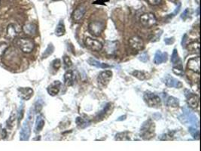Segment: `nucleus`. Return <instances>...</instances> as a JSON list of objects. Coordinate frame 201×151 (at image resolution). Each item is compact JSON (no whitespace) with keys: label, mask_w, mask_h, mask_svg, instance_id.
Wrapping results in <instances>:
<instances>
[{"label":"nucleus","mask_w":201,"mask_h":151,"mask_svg":"<svg viewBox=\"0 0 201 151\" xmlns=\"http://www.w3.org/2000/svg\"><path fill=\"white\" fill-rule=\"evenodd\" d=\"M65 25H64V21L61 20L57 26V28H56L55 30V35L57 36V37H62V36H64V34H65Z\"/></svg>","instance_id":"obj_25"},{"label":"nucleus","mask_w":201,"mask_h":151,"mask_svg":"<svg viewBox=\"0 0 201 151\" xmlns=\"http://www.w3.org/2000/svg\"><path fill=\"white\" fill-rule=\"evenodd\" d=\"M19 27H18L15 24H10L7 28L6 32V37L9 40L14 39L15 37L18 36V32H19Z\"/></svg>","instance_id":"obj_15"},{"label":"nucleus","mask_w":201,"mask_h":151,"mask_svg":"<svg viewBox=\"0 0 201 151\" xmlns=\"http://www.w3.org/2000/svg\"><path fill=\"white\" fill-rule=\"evenodd\" d=\"M64 63H65V65L67 67H70L72 65V63L71 59L68 56L64 57Z\"/></svg>","instance_id":"obj_37"},{"label":"nucleus","mask_w":201,"mask_h":151,"mask_svg":"<svg viewBox=\"0 0 201 151\" xmlns=\"http://www.w3.org/2000/svg\"><path fill=\"white\" fill-rule=\"evenodd\" d=\"M139 59L141 61H142V62H146V61H148V60H149V57H148V54H146V53H144L142 55L139 56Z\"/></svg>","instance_id":"obj_40"},{"label":"nucleus","mask_w":201,"mask_h":151,"mask_svg":"<svg viewBox=\"0 0 201 151\" xmlns=\"http://www.w3.org/2000/svg\"><path fill=\"white\" fill-rule=\"evenodd\" d=\"M33 94V90L30 88H20L18 89V95L24 101H28Z\"/></svg>","instance_id":"obj_16"},{"label":"nucleus","mask_w":201,"mask_h":151,"mask_svg":"<svg viewBox=\"0 0 201 151\" xmlns=\"http://www.w3.org/2000/svg\"><path fill=\"white\" fill-rule=\"evenodd\" d=\"M54 51V47L52 44H49L47 48L46 49V50L44 51V53L42 54V58H47V57L50 56L51 54H52V53Z\"/></svg>","instance_id":"obj_30"},{"label":"nucleus","mask_w":201,"mask_h":151,"mask_svg":"<svg viewBox=\"0 0 201 151\" xmlns=\"http://www.w3.org/2000/svg\"><path fill=\"white\" fill-rule=\"evenodd\" d=\"M33 120V113L32 111V109L30 110V113L28 114V117L26 119V121L23 123L22 126L21 130L20 133V138L21 140H29L31 134V126Z\"/></svg>","instance_id":"obj_1"},{"label":"nucleus","mask_w":201,"mask_h":151,"mask_svg":"<svg viewBox=\"0 0 201 151\" xmlns=\"http://www.w3.org/2000/svg\"><path fill=\"white\" fill-rule=\"evenodd\" d=\"M52 66L54 68L55 70H58L59 67H61V61L59 59H55L54 61L52 62Z\"/></svg>","instance_id":"obj_36"},{"label":"nucleus","mask_w":201,"mask_h":151,"mask_svg":"<svg viewBox=\"0 0 201 151\" xmlns=\"http://www.w3.org/2000/svg\"><path fill=\"white\" fill-rule=\"evenodd\" d=\"M53 1H59V0H53Z\"/></svg>","instance_id":"obj_48"},{"label":"nucleus","mask_w":201,"mask_h":151,"mask_svg":"<svg viewBox=\"0 0 201 151\" xmlns=\"http://www.w3.org/2000/svg\"><path fill=\"white\" fill-rule=\"evenodd\" d=\"M189 132L191 135V136L193 137V138L196 139V140H198L200 138V132H199L198 130L195 128V127L191 126L189 127Z\"/></svg>","instance_id":"obj_31"},{"label":"nucleus","mask_w":201,"mask_h":151,"mask_svg":"<svg viewBox=\"0 0 201 151\" xmlns=\"http://www.w3.org/2000/svg\"><path fill=\"white\" fill-rule=\"evenodd\" d=\"M115 140H130V138L127 135V132H121V133L117 134L115 136Z\"/></svg>","instance_id":"obj_32"},{"label":"nucleus","mask_w":201,"mask_h":151,"mask_svg":"<svg viewBox=\"0 0 201 151\" xmlns=\"http://www.w3.org/2000/svg\"><path fill=\"white\" fill-rule=\"evenodd\" d=\"M149 2V4L152 5V6H157L161 2V0H147Z\"/></svg>","instance_id":"obj_43"},{"label":"nucleus","mask_w":201,"mask_h":151,"mask_svg":"<svg viewBox=\"0 0 201 151\" xmlns=\"http://www.w3.org/2000/svg\"><path fill=\"white\" fill-rule=\"evenodd\" d=\"M143 98L146 104L150 107H157L161 104V97L153 92H146L143 96Z\"/></svg>","instance_id":"obj_4"},{"label":"nucleus","mask_w":201,"mask_h":151,"mask_svg":"<svg viewBox=\"0 0 201 151\" xmlns=\"http://www.w3.org/2000/svg\"><path fill=\"white\" fill-rule=\"evenodd\" d=\"M162 32H163V31L161 30H155V31L153 32L152 34H151V38H150V39H151V42H158V41L159 40L160 37H161V35H162Z\"/></svg>","instance_id":"obj_29"},{"label":"nucleus","mask_w":201,"mask_h":151,"mask_svg":"<svg viewBox=\"0 0 201 151\" xmlns=\"http://www.w3.org/2000/svg\"><path fill=\"white\" fill-rule=\"evenodd\" d=\"M129 45L130 47L135 51H139L142 50L144 48V43H143L142 39L140 37L135 36L129 39Z\"/></svg>","instance_id":"obj_9"},{"label":"nucleus","mask_w":201,"mask_h":151,"mask_svg":"<svg viewBox=\"0 0 201 151\" xmlns=\"http://www.w3.org/2000/svg\"><path fill=\"white\" fill-rule=\"evenodd\" d=\"M171 62L173 65L179 64L182 66L181 60H180L179 56H178L177 49H174V50H173V54H172V57H171Z\"/></svg>","instance_id":"obj_28"},{"label":"nucleus","mask_w":201,"mask_h":151,"mask_svg":"<svg viewBox=\"0 0 201 151\" xmlns=\"http://www.w3.org/2000/svg\"><path fill=\"white\" fill-rule=\"evenodd\" d=\"M8 47V44L5 43V42H2V43H0V58L2 56V54H4L5 51L7 50Z\"/></svg>","instance_id":"obj_35"},{"label":"nucleus","mask_w":201,"mask_h":151,"mask_svg":"<svg viewBox=\"0 0 201 151\" xmlns=\"http://www.w3.org/2000/svg\"><path fill=\"white\" fill-rule=\"evenodd\" d=\"M155 132L154 123L151 119L144 122L140 128V136L145 140H149L154 137Z\"/></svg>","instance_id":"obj_2"},{"label":"nucleus","mask_w":201,"mask_h":151,"mask_svg":"<svg viewBox=\"0 0 201 151\" xmlns=\"http://www.w3.org/2000/svg\"><path fill=\"white\" fill-rule=\"evenodd\" d=\"M187 37H188V36H187V34H185V35L183 37V38H182V47H185V42H186V41H187V39H186Z\"/></svg>","instance_id":"obj_45"},{"label":"nucleus","mask_w":201,"mask_h":151,"mask_svg":"<svg viewBox=\"0 0 201 151\" xmlns=\"http://www.w3.org/2000/svg\"><path fill=\"white\" fill-rule=\"evenodd\" d=\"M188 94H185V96L187 97V101H188L189 107L195 109V108L198 107L199 97L197 95H196L195 94L190 92L189 91H188Z\"/></svg>","instance_id":"obj_13"},{"label":"nucleus","mask_w":201,"mask_h":151,"mask_svg":"<svg viewBox=\"0 0 201 151\" xmlns=\"http://www.w3.org/2000/svg\"><path fill=\"white\" fill-rule=\"evenodd\" d=\"M110 105L111 104H108L106 106H105V107L104 108L103 110H102L101 112L100 113V114H99V117H104V113H105L107 111H109V110L110 108Z\"/></svg>","instance_id":"obj_39"},{"label":"nucleus","mask_w":201,"mask_h":151,"mask_svg":"<svg viewBox=\"0 0 201 151\" xmlns=\"http://www.w3.org/2000/svg\"><path fill=\"white\" fill-rule=\"evenodd\" d=\"M112 78V72L111 70H105L101 72L97 77V81L102 85H107Z\"/></svg>","instance_id":"obj_10"},{"label":"nucleus","mask_w":201,"mask_h":151,"mask_svg":"<svg viewBox=\"0 0 201 151\" xmlns=\"http://www.w3.org/2000/svg\"><path fill=\"white\" fill-rule=\"evenodd\" d=\"M44 126H45V120L42 116H38L36 118V121H35V133H39L42 130Z\"/></svg>","instance_id":"obj_24"},{"label":"nucleus","mask_w":201,"mask_h":151,"mask_svg":"<svg viewBox=\"0 0 201 151\" xmlns=\"http://www.w3.org/2000/svg\"><path fill=\"white\" fill-rule=\"evenodd\" d=\"M117 48H118V43L117 42H111L107 41L105 44V52L109 55H113L117 52Z\"/></svg>","instance_id":"obj_14"},{"label":"nucleus","mask_w":201,"mask_h":151,"mask_svg":"<svg viewBox=\"0 0 201 151\" xmlns=\"http://www.w3.org/2000/svg\"><path fill=\"white\" fill-rule=\"evenodd\" d=\"M85 12H86V8H85L84 6H78V8L73 11V14H72L73 20L76 22H79L80 20L83 18Z\"/></svg>","instance_id":"obj_17"},{"label":"nucleus","mask_w":201,"mask_h":151,"mask_svg":"<svg viewBox=\"0 0 201 151\" xmlns=\"http://www.w3.org/2000/svg\"><path fill=\"white\" fill-rule=\"evenodd\" d=\"M42 108V104H40L39 101H37L36 104H35V111H36V113H39V111L41 110Z\"/></svg>","instance_id":"obj_44"},{"label":"nucleus","mask_w":201,"mask_h":151,"mask_svg":"<svg viewBox=\"0 0 201 151\" xmlns=\"http://www.w3.org/2000/svg\"><path fill=\"white\" fill-rule=\"evenodd\" d=\"M132 74L134 76L136 77L137 79L140 80H144L146 79V74L142 71H139V70H135L132 73Z\"/></svg>","instance_id":"obj_33"},{"label":"nucleus","mask_w":201,"mask_h":151,"mask_svg":"<svg viewBox=\"0 0 201 151\" xmlns=\"http://www.w3.org/2000/svg\"><path fill=\"white\" fill-rule=\"evenodd\" d=\"M61 87V82L59 81H54L52 82L47 88V92L50 95L55 96L59 93V90H60Z\"/></svg>","instance_id":"obj_18"},{"label":"nucleus","mask_w":201,"mask_h":151,"mask_svg":"<svg viewBox=\"0 0 201 151\" xmlns=\"http://www.w3.org/2000/svg\"><path fill=\"white\" fill-rule=\"evenodd\" d=\"M84 44L88 49H91V51H100L103 49V45L100 42L96 39H93L92 38H87L84 41Z\"/></svg>","instance_id":"obj_8"},{"label":"nucleus","mask_w":201,"mask_h":151,"mask_svg":"<svg viewBox=\"0 0 201 151\" xmlns=\"http://www.w3.org/2000/svg\"><path fill=\"white\" fill-rule=\"evenodd\" d=\"M23 105H20V107L19 108V110H18V122L21 121V119H23Z\"/></svg>","instance_id":"obj_38"},{"label":"nucleus","mask_w":201,"mask_h":151,"mask_svg":"<svg viewBox=\"0 0 201 151\" xmlns=\"http://www.w3.org/2000/svg\"><path fill=\"white\" fill-rule=\"evenodd\" d=\"M173 71L175 74L180 76H182L184 75V70H183V69H182V67L177 66V67H173Z\"/></svg>","instance_id":"obj_34"},{"label":"nucleus","mask_w":201,"mask_h":151,"mask_svg":"<svg viewBox=\"0 0 201 151\" xmlns=\"http://www.w3.org/2000/svg\"><path fill=\"white\" fill-rule=\"evenodd\" d=\"M23 31L27 35L30 36H34L36 34V31H37V27L36 25L34 24H27L24 25L23 27Z\"/></svg>","instance_id":"obj_20"},{"label":"nucleus","mask_w":201,"mask_h":151,"mask_svg":"<svg viewBox=\"0 0 201 151\" xmlns=\"http://www.w3.org/2000/svg\"><path fill=\"white\" fill-rule=\"evenodd\" d=\"M189 13H190V10H189L188 8H186V9L183 11L182 15H181V18L183 19V20H185V19L188 17Z\"/></svg>","instance_id":"obj_41"},{"label":"nucleus","mask_w":201,"mask_h":151,"mask_svg":"<svg viewBox=\"0 0 201 151\" xmlns=\"http://www.w3.org/2000/svg\"><path fill=\"white\" fill-rule=\"evenodd\" d=\"M199 11H200V8H197V16H198L199 15Z\"/></svg>","instance_id":"obj_47"},{"label":"nucleus","mask_w":201,"mask_h":151,"mask_svg":"<svg viewBox=\"0 0 201 151\" xmlns=\"http://www.w3.org/2000/svg\"><path fill=\"white\" fill-rule=\"evenodd\" d=\"M140 23L144 27L150 28L157 24V19L153 14L146 13L142 15L140 18Z\"/></svg>","instance_id":"obj_7"},{"label":"nucleus","mask_w":201,"mask_h":151,"mask_svg":"<svg viewBox=\"0 0 201 151\" xmlns=\"http://www.w3.org/2000/svg\"><path fill=\"white\" fill-rule=\"evenodd\" d=\"M182 111H183V113L178 117V119L182 123L186 125H191V126H198V119H197V116L190 110L184 107L182 108Z\"/></svg>","instance_id":"obj_3"},{"label":"nucleus","mask_w":201,"mask_h":151,"mask_svg":"<svg viewBox=\"0 0 201 151\" xmlns=\"http://www.w3.org/2000/svg\"><path fill=\"white\" fill-rule=\"evenodd\" d=\"M88 63H89L90 65H91V66L96 67H99V68H103V69L112 67V66H110V65L107 64V63L100 62V61H96V60H95L94 58H90L88 60Z\"/></svg>","instance_id":"obj_22"},{"label":"nucleus","mask_w":201,"mask_h":151,"mask_svg":"<svg viewBox=\"0 0 201 151\" xmlns=\"http://www.w3.org/2000/svg\"><path fill=\"white\" fill-rule=\"evenodd\" d=\"M164 83L166 84V86L170 87V88H180L182 87V83L179 80L171 76L167 75L164 79Z\"/></svg>","instance_id":"obj_11"},{"label":"nucleus","mask_w":201,"mask_h":151,"mask_svg":"<svg viewBox=\"0 0 201 151\" xmlns=\"http://www.w3.org/2000/svg\"><path fill=\"white\" fill-rule=\"evenodd\" d=\"M39 1H42V0H39Z\"/></svg>","instance_id":"obj_49"},{"label":"nucleus","mask_w":201,"mask_h":151,"mask_svg":"<svg viewBox=\"0 0 201 151\" xmlns=\"http://www.w3.org/2000/svg\"><path fill=\"white\" fill-rule=\"evenodd\" d=\"M164 42L166 45L173 44L174 42V39L173 38H166V39H164Z\"/></svg>","instance_id":"obj_42"},{"label":"nucleus","mask_w":201,"mask_h":151,"mask_svg":"<svg viewBox=\"0 0 201 151\" xmlns=\"http://www.w3.org/2000/svg\"><path fill=\"white\" fill-rule=\"evenodd\" d=\"M168 59V54L164 52L162 53L161 51H158L154 55V61L156 64H161V63L166 62Z\"/></svg>","instance_id":"obj_19"},{"label":"nucleus","mask_w":201,"mask_h":151,"mask_svg":"<svg viewBox=\"0 0 201 151\" xmlns=\"http://www.w3.org/2000/svg\"><path fill=\"white\" fill-rule=\"evenodd\" d=\"M166 104L169 106V107H178V105H179V101H178V99L175 98L174 97L170 96V97H168L167 99H166Z\"/></svg>","instance_id":"obj_26"},{"label":"nucleus","mask_w":201,"mask_h":151,"mask_svg":"<svg viewBox=\"0 0 201 151\" xmlns=\"http://www.w3.org/2000/svg\"><path fill=\"white\" fill-rule=\"evenodd\" d=\"M180 8H181V5H178V8H176V10H175V11H174V13H173V15H176V14H178V11H179V10H180Z\"/></svg>","instance_id":"obj_46"},{"label":"nucleus","mask_w":201,"mask_h":151,"mask_svg":"<svg viewBox=\"0 0 201 151\" xmlns=\"http://www.w3.org/2000/svg\"><path fill=\"white\" fill-rule=\"evenodd\" d=\"M75 76L72 70H69L64 75V83L66 86H71L74 83Z\"/></svg>","instance_id":"obj_21"},{"label":"nucleus","mask_w":201,"mask_h":151,"mask_svg":"<svg viewBox=\"0 0 201 151\" xmlns=\"http://www.w3.org/2000/svg\"><path fill=\"white\" fill-rule=\"evenodd\" d=\"M187 67L191 71L200 73V57L191 58L187 63Z\"/></svg>","instance_id":"obj_12"},{"label":"nucleus","mask_w":201,"mask_h":151,"mask_svg":"<svg viewBox=\"0 0 201 151\" xmlns=\"http://www.w3.org/2000/svg\"><path fill=\"white\" fill-rule=\"evenodd\" d=\"M187 49L191 52H197L200 51V42H194L188 44L187 46Z\"/></svg>","instance_id":"obj_27"},{"label":"nucleus","mask_w":201,"mask_h":151,"mask_svg":"<svg viewBox=\"0 0 201 151\" xmlns=\"http://www.w3.org/2000/svg\"><path fill=\"white\" fill-rule=\"evenodd\" d=\"M105 29V24L101 21H93L91 22L88 25V30L91 35L94 37H98Z\"/></svg>","instance_id":"obj_6"},{"label":"nucleus","mask_w":201,"mask_h":151,"mask_svg":"<svg viewBox=\"0 0 201 151\" xmlns=\"http://www.w3.org/2000/svg\"><path fill=\"white\" fill-rule=\"evenodd\" d=\"M18 45L20 49L24 53H30L33 51L35 44L32 39L29 38H22L18 41Z\"/></svg>","instance_id":"obj_5"},{"label":"nucleus","mask_w":201,"mask_h":151,"mask_svg":"<svg viewBox=\"0 0 201 151\" xmlns=\"http://www.w3.org/2000/svg\"><path fill=\"white\" fill-rule=\"evenodd\" d=\"M76 122L78 127H79L80 128H85L91 125V121L89 119L81 117V116H78V117L76 118Z\"/></svg>","instance_id":"obj_23"}]
</instances>
